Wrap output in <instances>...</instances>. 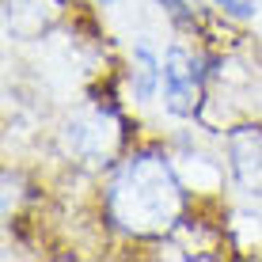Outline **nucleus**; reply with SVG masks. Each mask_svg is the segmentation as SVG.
<instances>
[{"label": "nucleus", "mask_w": 262, "mask_h": 262, "mask_svg": "<svg viewBox=\"0 0 262 262\" xmlns=\"http://www.w3.org/2000/svg\"><path fill=\"white\" fill-rule=\"evenodd\" d=\"M186 186L164 148L144 144L118 164L106 186V221L133 239H164L183 224Z\"/></svg>", "instance_id": "obj_1"}, {"label": "nucleus", "mask_w": 262, "mask_h": 262, "mask_svg": "<svg viewBox=\"0 0 262 262\" xmlns=\"http://www.w3.org/2000/svg\"><path fill=\"white\" fill-rule=\"evenodd\" d=\"M209 57L186 50V46H171L164 53V106L175 118H194L205 103V80H209Z\"/></svg>", "instance_id": "obj_2"}, {"label": "nucleus", "mask_w": 262, "mask_h": 262, "mask_svg": "<svg viewBox=\"0 0 262 262\" xmlns=\"http://www.w3.org/2000/svg\"><path fill=\"white\" fill-rule=\"evenodd\" d=\"M224 156H228L232 183H236L243 194L262 198V125L247 122V125L228 129V137H224Z\"/></svg>", "instance_id": "obj_3"}, {"label": "nucleus", "mask_w": 262, "mask_h": 262, "mask_svg": "<svg viewBox=\"0 0 262 262\" xmlns=\"http://www.w3.org/2000/svg\"><path fill=\"white\" fill-rule=\"evenodd\" d=\"M111 122H118V114L114 111H103V106H95L92 114H84V118H72L69 122V129H65V137L72 144V152H80L84 160H99V156H106L111 152V141L106 137H99V129H106Z\"/></svg>", "instance_id": "obj_4"}, {"label": "nucleus", "mask_w": 262, "mask_h": 262, "mask_svg": "<svg viewBox=\"0 0 262 262\" xmlns=\"http://www.w3.org/2000/svg\"><path fill=\"white\" fill-rule=\"evenodd\" d=\"M160 80H164V61L156 57V50L148 42H137L129 53V88L137 103H148L160 92Z\"/></svg>", "instance_id": "obj_5"}, {"label": "nucleus", "mask_w": 262, "mask_h": 262, "mask_svg": "<svg viewBox=\"0 0 262 262\" xmlns=\"http://www.w3.org/2000/svg\"><path fill=\"white\" fill-rule=\"evenodd\" d=\"M160 4L179 27H190L198 19V12H202V0H160Z\"/></svg>", "instance_id": "obj_6"}, {"label": "nucleus", "mask_w": 262, "mask_h": 262, "mask_svg": "<svg viewBox=\"0 0 262 262\" xmlns=\"http://www.w3.org/2000/svg\"><path fill=\"white\" fill-rule=\"evenodd\" d=\"M213 8H221L224 15H232V19H251L258 8V0H209Z\"/></svg>", "instance_id": "obj_7"}, {"label": "nucleus", "mask_w": 262, "mask_h": 262, "mask_svg": "<svg viewBox=\"0 0 262 262\" xmlns=\"http://www.w3.org/2000/svg\"><path fill=\"white\" fill-rule=\"evenodd\" d=\"M95 4H118V0H95Z\"/></svg>", "instance_id": "obj_8"}]
</instances>
